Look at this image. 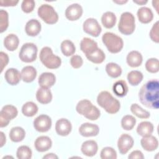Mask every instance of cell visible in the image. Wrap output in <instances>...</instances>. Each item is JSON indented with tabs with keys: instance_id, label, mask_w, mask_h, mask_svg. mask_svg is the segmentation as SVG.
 Masks as SVG:
<instances>
[{
	"instance_id": "1",
	"label": "cell",
	"mask_w": 159,
	"mask_h": 159,
	"mask_svg": "<svg viewBox=\"0 0 159 159\" xmlns=\"http://www.w3.org/2000/svg\"><path fill=\"white\" fill-rule=\"evenodd\" d=\"M140 102L151 109L159 107V82L158 80H149L140 88L139 93Z\"/></svg>"
},
{
	"instance_id": "2",
	"label": "cell",
	"mask_w": 159,
	"mask_h": 159,
	"mask_svg": "<svg viewBox=\"0 0 159 159\" xmlns=\"http://www.w3.org/2000/svg\"><path fill=\"white\" fill-rule=\"evenodd\" d=\"M97 102L99 106L111 114L117 113L120 107V102L107 91H102L99 93L97 97Z\"/></svg>"
},
{
	"instance_id": "3",
	"label": "cell",
	"mask_w": 159,
	"mask_h": 159,
	"mask_svg": "<svg viewBox=\"0 0 159 159\" xmlns=\"http://www.w3.org/2000/svg\"><path fill=\"white\" fill-rule=\"evenodd\" d=\"M76 112L91 120H97L101 115L99 109L88 99L80 101L76 106Z\"/></svg>"
},
{
	"instance_id": "4",
	"label": "cell",
	"mask_w": 159,
	"mask_h": 159,
	"mask_svg": "<svg viewBox=\"0 0 159 159\" xmlns=\"http://www.w3.org/2000/svg\"><path fill=\"white\" fill-rule=\"evenodd\" d=\"M39 58L43 65L48 69H57L61 64V58L53 53L49 47H44L40 52Z\"/></svg>"
},
{
	"instance_id": "5",
	"label": "cell",
	"mask_w": 159,
	"mask_h": 159,
	"mask_svg": "<svg viewBox=\"0 0 159 159\" xmlns=\"http://www.w3.org/2000/svg\"><path fill=\"white\" fill-rule=\"evenodd\" d=\"M102 41L108 51L112 53L120 52L124 47L122 39L112 32H106L102 36Z\"/></svg>"
},
{
	"instance_id": "6",
	"label": "cell",
	"mask_w": 159,
	"mask_h": 159,
	"mask_svg": "<svg viewBox=\"0 0 159 159\" xmlns=\"http://www.w3.org/2000/svg\"><path fill=\"white\" fill-rule=\"evenodd\" d=\"M135 29V17L129 12H124L120 15L118 29L122 34L129 35L133 34Z\"/></svg>"
},
{
	"instance_id": "7",
	"label": "cell",
	"mask_w": 159,
	"mask_h": 159,
	"mask_svg": "<svg viewBox=\"0 0 159 159\" xmlns=\"http://www.w3.org/2000/svg\"><path fill=\"white\" fill-rule=\"evenodd\" d=\"M37 14L43 21L48 24H54L58 20V15L55 9L50 4H43L37 10Z\"/></svg>"
},
{
	"instance_id": "8",
	"label": "cell",
	"mask_w": 159,
	"mask_h": 159,
	"mask_svg": "<svg viewBox=\"0 0 159 159\" xmlns=\"http://www.w3.org/2000/svg\"><path fill=\"white\" fill-rule=\"evenodd\" d=\"M37 47L33 43H25L21 47L19 57L20 60L25 63H31L37 58Z\"/></svg>"
},
{
	"instance_id": "9",
	"label": "cell",
	"mask_w": 159,
	"mask_h": 159,
	"mask_svg": "<svg viewBox=\"0 0 159 159\" xmlns=\"http://www.w3.org/2000/svg\"><path fill=\"white\" fill-rule=\"evenodd\" d=\"M18 111L14 106H4L0 112V127L2 128L7 126L10 120L16 117Z\"/></svg>"
},
{
	"instance_id": "10",
	"label": "cell",
	"mask_w": 159,
	"mask_h": 159,
	"mask_svg": "<svg viewBox=\"0 0 159 159\" xmlns=\"http://www.w3.org/2000/svg\"><path fill=\"white\" fill-rule=\"evenodd\" d=\"M83 29L86 34L97 37L102 31V29L98 20L94 18H88L83 22Z\"/></svg>"
},
{
	"instance_id": "11",
	"label": "cell",
	"mask_w": 159,
	"mask_h": 159,
	"mask_svg": "<svg viewBox=\"0 0 159 159\" xmlns=\"http://www.w3.org/2000/svg\"><path fill=\"white\" fill-rule=\"evenodd\" d=\"M51 118L45 114H41L37 117L33 122L34 127L39 132H46L52 127Z\"/></svg>"
},
{
	"instance_id": "12",
	"label": "cell",
	"mask_w": 159,
	"mask_h": 159,
	"mask_svg": "<svg viewBox=\"0 0 159 159\" xmlns=\"http://www.w3.org/2000/svg\"><path fill=\"white\" fill-rule=\"evenodd\" d=\"M134 143V141L132 136L127 134H122L117 140V147L120 154H126L132 148Z\"/></svg>"
},
{
	"instance_id": "13",
	"label": "cell",
	"mask_w": 159,
	"mask_h": 159,
	"mask_svg": "<svg viewBox=\"0 0 159 159\" xmlns=\"http://www.w3.org/2000/svg\"><path fill=\"white\" fill-rule=\"evenodd\" d=\"M83 7L78 3L72 4L67 7L65 10V17L70 21L79 19L83 14Z\"/></svg>"
},
{
	"instance_id": "14",
	"label": "cell",
	"mask_w": 159,
	"mask_h": 159,
	"mask_svg": "<svg viewBox=\"0 0 159 159\" xmlns=\"http://www.w3.org/2000/svg\"><path fill=\"white\" fill-rule=\"evenodd\" d=\"M72 129V125L70 120L65 118L58 119L55 124V131L57 134L61 136H67L70 134Z\"/></svg>"
},
{
	"instance_id": "15",
	"label": "cell",
	"mask_w": 159,
	"mask_h": 159,
	"mask_svg": "<svg viewBox=\"0 0 159 159\" xmlns=\"http://www.w3.org/2000/svg\"><path fill=\"white\" fill-rule=\"evenodd\" d=\"M78 131L83 137H94L98 135L99 132V128L96 124L85 122L80 125Z\"/></svg>"
},
{
	"instance_id": "16",
	"label": "cell",
	"mask_w": 159,
	"mask_h": 159,
	"mask_svg": "<svg viewBox=\"0 0 159 159\" xmlns=\"http://www.w3.org/2000/svg\"><path fill=\"white\" fill-rule=\"evenodd\" d=\"M52 145V141L48 136H40L36 139L34 142V147L37 151L44 152L48 150Z\"/></svg>"
},
{
	"instance_id": "17",
	"label": "cell",
	"mask_w": 159,
	"mask_h": 159,
	"mask_svg": "<svg viewBox=\"0 0 159 159\" xmlns=\"http://www.w3.org/2000/svg\"><path fill=\"white\" fill-rule=\"evenodd\" d=\"M140 143L142 148L147 152L154 151L158 147L157 139L152 135L143 137L140 140Z\"/></svg>"
},
{
	"instance_id": "18",
	"label": "cell",
	"mask_w": 159,
	"mask_h": 159,
	"mask_svg": "<svg viewBox=\"0 0 159 159\" xmlns=\"http://www.w3.org/2000/svg\"><path fill=\"white\" fill-rule=\"evenodd\" d=\"M56 81L55 75L50 72L42 73L39 77L38 83L39 86L42 88H50L53 86Z\"/></svg>"
},
{
	"instance_id": "19",
	"label": "cell",
	"mask_w": 159,
	"mask_h": 159,
	"mask_svg": "<svg viewBox=\"0 0 159 159\" xmlns=\"http://www.w3.org/2000/svg\"><path fill=\"white\" fill-rule=\"evenodd\" d=\"M98 150V143L96 141L90 140L84 142L81 147V150L83 155L87 157L94 156Z\"/></svg>"
},
{
	"instance_id": "20",
	"label": "cell",
	"mask_w": 159,
	"mask_h": 159,
	"mask_svg": "<svg viewBox=\"0 0 159 159\" xmlns=\"http://www.w3.org/2000/svg\"><path fill=\"white\" fill-rule=\"evenodd\" d=\"M25 31L29 36H37L41 31V24L38 20L32 19L26 23Z\"/></svg>"
},
{
	"instance_id": "21",
	"label": "cell",
	"mask_w": 159,
	"mask_h": 159,
	"mask_svg": "<svg viewBox=\"0 0 159 159\" xmlns=\"http://www.w3.org/2000/svg\"><path fill=\"white\" fill-rule=\"evenodd\" d=\"M6 81L11 85H16L19 82L21 78V73L16 68H11L7 69L4 74Z\"/></svg>"
},
{
	"instance_id": "22",
	"label": "cell",
	"mask_w": 159,
	"mask_h": 159,
	"mask_svg": "<svg viewBox=\"0 0 159 159\" xmlns=\"http://www.w3.org/2000/svg\"><path fill=\"white\" fill-rule=\"evenodd\" d=\"M126 61L127 65L130 67H138L141 65L143 61V57L139 52L133 50L127 54Z\"/></svg>"
},
{
	"instance_id": "23",
	"label": "cell",
	"mask_w": 159,
	"mask_h": 159,
	"mask_svg": "<svg viewBox=\"0 0 159 159\" xmlns=\"http://www.w3.org/2000/svg\"><path fill=\"white\" fill-rule=\"evenodd\" d=\"M37 101L43 104L50 103L52 100V94L49 88L40 87L36 93Z\"/></svg>"
},
{
	"instance_id": "24",
	"label": "cell",
	"mask_w": 159,
	"mask_h": 159,
	"mask_svg": "<svg viewBox=\"0 0 159 159\" xmlns=\"http://www.w3.org/2000/svg\"><path fill=\"white\" fill-rule=\"evenodd\" d=\"M139 20L142 24H148L153 19V14L151 9L147 7L139 8L137 12Z\"/></svg>"
},
{
	"instance_id": "25",
	"label": "cell",
	"mask_w": 159,
	"mask_h": 159,
	"mask_svg": "<svg viewBox=\"0 0 159 159\" xmlns=\"http://www.w3.org/2000/svg\"><path fill=\"white\" fill-rule=\"evenodd\" d=\"M37 73V70L34 66H24L21 70L22 80L25 83H31L35 79Z\"/></svg>"
},
{
	"instance_id": "26",
	"label": "cell",
	"mask_w": 159,
	"mask_h": 159,
	"mask_svg": "<svg viewBox=\"0 0 159 159\" xmlns=\"http://www.w3.org/2000/svg\"><path fill=\"white\" fill-rule=\"evenodd\" d=\"M19 38L14 34L7 35L4 39V46L9 51L12 52L16 50L19 46Z\"/></svg>"
},
{
	"instance_id": "27",
	"label": "cell",
	"mask_w": 159,
	"mask_h": 159,
	"mask_svg": "<svg viewBox=\"0 0 159 159\" xmlns=\"http://www.w3.org/2000/svg\"><path fill=\"white\" fill-rule=\"evenodd\" d=\"M97 48V42L90 38L84 37L81 40L80 42V48L81 51L85 54V55L89 53Z\"/></svg>"
},
{
	"instance_id": "28",
	"label": "cell",
	"mask_w": 159,
	"mask_h": 159,
	"mask_svg": "<svg viewBox=\"0 0 159 159\" xmlns=\"http://www.w3.org/2000/svg\"><path fill=\"white\" fill-rule=\"evenodd\" d=\"M86 57L88 60L96 64H100L102 63L106 58L104 52L98 47L86 55Z\"/></svg>"
},
{
	"instance_id": "29",
	"label": "cell",
	"mask_w": 159,
	"mask_h": 159,
	"mask_svg": "<svg viewBox=\"0 0 159 159\" xmlns=\"http://www.w3.org/2000/svg\"><path fill=\"white\" fill-rule=\"evenodd\" d=\"M153 130L154 126L153 124L148 121L141 122L137 127V134L142 137L152 135Z\"/></svg>"
},
{
	"instance_id": "30",
	"label": "cell",
	"mask_w": 159,
	"mask_h": 159,
	"mask_svg": "<svg viewBox=\"0 0 159 159\" xmlns=\"http://www.w3.org/2000/svg\"><path fill=\"white\" fill-rule=\"evenodd\" d=\"M117 18L114 13L111 11L104 12L101 17V22L103 26L106 29L112 28L116 23Z\"/></svg>"
},
{
	"instance_id": "31",
	"label": "cell",
	"mask_w": 159,
	"mask_h": 159,
	"mask_svg": "<svg viewBox=\"0 0 159 159\" xmlns=\"http://www.w3.org/2000/svg\"><path fill=\"white\" fill-rule=\"evenodd\" d=\"M112 90L116 96L119 97H124L127 94L129 88L124 80H119L114 83Z\"/></svg>"
},
{
	"instance_id": "32",
	"label": "cell",
	"mask_w": 159,
	"mask_h": 159,
	"mask_svg": "<svg viewBox=\"0 0 159 159\" xmlns=\"http://www.w3.org/2000/svg\"><path fill=\"white\" fill-rule=\"evenodd\" d=\"M9 138L14 142H19L24 140L25 136V132L21 127H14L9 132Z\"/></svg>"
},
{
	"instance_id": "33",
	"label": "cell",
	"mask_w": 159,
	"mask_h": 159,
	"mask_svg": "<svg viewBox=\"0 0 159 159\" xmlns=\"http://www.w3.org/2000/svg\"><path fill=\"white\" fill-rule=\"evenodd\" d=\"M38 106L32 101H28L23 104L22 107V114L27 117H33L38 112Z\"/></svg>"
},
{
	"instance_id": "34",
	"label": "cell",
	"mask_w": 159,
	"mask_h": 159,
	"mask_svg": "<svg viewBox=\"0 0 159 159\" xmlns=\"http://www.w3.org/2000/svg\"><path fill=\"white\" fill-rule=\"evenodd\" d=\"M60 48L62 53L66 57L73 55L76 51V47L74 43L70 40H63L61 43Z\"/></svg>"
},
{
	"instance_id": "35",
	"label": "cell",
	"mask_w": 159,
	"mask_h": 159,
	"mask_svg": "<svg viewBox=\"0 0 159 159\" xmlns=\"http://www.w3.org/2000/svg\"><path fill=\"white\" fill-rule=\"evenodd\" d=\"M106 71L108 75V76H109L110 77L113 78H116L121 75L122 68L117 63L111 62L106 65Z\"/></svg>"
},
{
	"instance_id": "36",
	"label": "cell",
	"mask_w": 159,
	"mask_h": 159,
	"mask_svg": "<svg viewBox=\"0 0 159 159\" xmlns=\"http://www.w3.org/2000/svg\"><path fill=\"white\" fill-rule=\"evenodd\" d=\"M127 78L130 85L137 86L142 82L143 78V76L141 71L137 70H133L130 71L127 74Z\"/></svg>"
},
{
	"instance_id": "37",
	"label": "cell",
	"mask_w": 159,
	"mask_h": 159,
	"mask_svg": "<svg viewBox=\"0 0 159 159\" xmlns=\"http://www.w3.org/2000/svg\"><path fill=\"white\" fill-rule=\"evenodd\" d=\"M130 111L133 114L140 119H148L150 116L148 111L143 109L139 104L134 103L130 106Z\"/></svg>"
},
{
	"instance_id": "38",
	"label": "cell",
	"mask_w": 159,
	"mask_h": 159,
	"mask_svg": "<svg viewBox=\"0 0 159 159\" xmlns=\"http://www.w3.org/2000/svg\"><path fill=\"white\" fill-rule=\"evenodd\" d=\"M136 124L135 118L131 115H125L121 119V126L125 130H132Z\"/></svg>"
},
{
	"instance_id": "39",
	"label": "cell",
	"mask_w": 159,
	"mask_h": 159,
	"mask_svg": "<svg viewBox=\"0 0 159 159\" xmlns=\"http://www.w3.org/2000/svg\"><path fill=\"white\" fill-rule=\"evenodd\" d=\"M32 155L31 149L26 145L20 146L16 152V156L19 159H30L32 158Z\"/></svg>"
},
{
	"instance_id": "40",
	"label": "cell",
	"mask_w": 159,
	"mask_h": 159,
	"mask_svg": "<svg viewBox=\"0 0 159 159\" xmlns=\"http://www.w3.org/2000/svg\"><path fill=\"white\" fill-rule=\"evenodd\" d=\"M145 68L147 71L155 73L159 70V61L156 58H151L147 60L145 63Z\"/></svg>"
},
{
	"instance_id": "41",
	"label": "cell",
	"mask_w": 159,
	"mask_h": 159,
	"mask_svg": "<svg viewBox=\"0 0 159 159\" xmlns=\"http://www.w3.org/2000/svg\"><path fill=\"white\" fill-rule=\"evenodd\" d=\"M100 157L102 159H116L117 153L113 148L106 147L101 150Z\"/></svg>"
},
{
	"instance_id": "42",
	"label": "cell",
	"mask_w": 159,
	"mask_h": 159,
	"mask_svg": "<svg viewBox=\"0 0 159 159\" xmlns=\"http://www.w3.org/2000/svg\"><path fill=\"white\" fill-rule=\"evenodd\" d=\"M9 26V14L4 9L0 11V32L2 33Z\"/></svg>"
},
{
	"instance_id": "43",
	"label": "cell",
	"mask_w": 159,
	"mask_h": 159,
	"mask_svg": "<svg viewBox=\"0 0 159 159\" xmlns=\"http://www.w3.org/2000/svg\"><path fill=\"white\" fill-rule=\"evenodd\" d=\"M35 6L34 0H24L22 2L21 9L25 13H30L33 11Z\"/></svg>"
},
{
	"instance_id": "44",
	"label": "cell",
	"mask_w": 159,
	"mask_h": 159,
	"mask_svg": "<svg viewBox=\"0 0 159 159\" xmlns=\"http://www.w3.org/2000/svg\"><path fill=\"white\" fill-rule=\"evenodd\" d=\"M158 30H159V22L157 21L153 25V26L150 31V34H149L151 40L155 43L159 42Z\"/></svg>"
},
{
	"instance_id": "45",
	"label": "cell",
	"mask_w": 159,
	"mask_h": 159,
	"mask_svg": "<svg viewBox=\"0 0 159 159\" xmlns=\"http://www.w3.org/2000/svg\"><path fill=\"white\" fill-rule=\"evenodd\" d=\"M83 64V60L81 56L78 55H73L70 58V65L75 69L80 68Z\"/></svg>"
},
{
	"instance_id": "46",
	"label": "cell",
	"mask_w": 159,
	"mask_h": 159,
	"mask_svg": "<svg viewBox=\"0 0 159 159\" xmlns=\"http://www.w3.org/2000/svg\"><path fill=\"white\" fill-rule=\"evenodd\" d=\"M0 60H1V73L2 72L4 68L6 66L9 62V57L7 53L1 52H0Z\"/></svg>"
},
{
	"instance_id": "47",
	"label": "cell",
	"mask_w": 159,
	"mask_h": 159,
	"mask_svg": "<svg viewBox=\"0 0 159 159\" xmlns=\"http://www.w3.org/2000/svg\"><path fill=\"white\" fill-rule=\"evenodd\" d=\"M129 159H143L144 158V155L143 153L140 150H134L128 156Z\"/></svg>"
},
{
	"instance_id": "48",
	"label": "cell",
	"mask_w": 159,
	"mask_h": 159,
	"mask_svg": "<svg viewBox=\"0 0 159 159\" xmlns=\"http://www.w3.org/2000/svg\"><path fill=\"white\" fill-rule=\"evenodd\" d=\"M19 2V1L14 0H1L0 6L2 7H9V6H15Z\"/></svg>"
},
{
	"instance_id": "49",
	"label": "cell",
	"mask_w": 159,
	"mask_h": 159,
	"mask_svg": "<svg viewBox=\"0 0 159 159\" xmlns=\"http://www.w3.org/2000/svg\"><path fill=\"white\" fill-rule=\"evenodd\" d=\"M58 156L56 155L55 153H47L45 155H44L43 157V158L45 159V158H47V159H55V158H58Z\"/></svg>"
},
{
	"instance_id": "50",
	"label": "cell",
	"mask_w": 159,
	"mask_h": 159,
	"mask_svg": "<svg viewBox=\"0 0 159 159\" xmlns=\"http://www.w3.org/2000/svg\"><path fill=\"white\" fill-rule=\"evenodd\" d=\"M1 134V147H2L4 146V145L6 143V135H4V134L2 132H0Z\"/></svg>"
},
{
	"instance_id": "51",
	"label": "cell",
	"mask_w": 159,
	"mask_h": 159,
	"mask_svg": "<svg viewBox=\"0 0 159 159\" xmlns=\"http://www.w3.org/2000/svg\"><path fill=\"white\" fill-rule=\"evenodd\" d=\"M133 2H134V3L137 4L138 5L142 6V5H144V4H147L148 1H144V0H134Z\"/></svg>"
},
{
	"instance_id": "52",
	"label": "cell",
	"mask_w": 159,
	"mask_h": 159,
	"mask_svg": "<svg viewBox=\"0 0 159 159\" xmlns=\"http://www.w3.org/2000/svg\"><path fill=\"white\" fill-rule=\"evenodd\" d=\"M158 1H152V5L153 6V7H155V9H156L157 12H158Z\"/></svg>"
},
{
	"instance_id": "53",
	"label": "cell",
	"mask_w": 159,
	"mask_h": 159,
	"mask_svg": "<svg viewBox=\"0 0 159 159\" xmlns=\"http://www.w3.org/2000/svg\"><path fill=\"white\" fill-rule=\"evenodd\" d=\"M113 2L114 3H116L117 4H125L126 2H127V1L125 0V1H124V0H122V1H113Z\"/></svg>"
}]
</instances>
